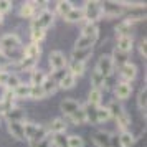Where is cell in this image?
Masks as SVG:
<instances>
[{
  "instance_id": "cell-33",
  "label": "cell",
  "mask_w": 147,
  "mask_h": 147,
  "mask_svg": "<svg viewBox=\"0 0 147 147\" xmlns=\"http://www.w3.org/2000/svg\"><path fill=\"white\" fill-rule=\"evenodd\" d=\"M119 146L121 147H132L134 146V136L129 132V131L121 132V136H119Z\"/></svg>"
},
{
  "instance_id": "cell-15",
  "label": "cell",
  "mask_w": 147,
  "mask_h": 147,
  "mask_svg": "<svg viewBox=\"0 0 147 147\" xmlns=\"http://www.w3.org/2000/svg\"><path fill=\"white\" fill-rule=\"evenodd\" d=\"M47 131L51 134H63L66 131V122H65V119H61V117H56V119H53L50 122V126H48Z\"/></svg>"
},
{
  "instance_id": "cell-5",
  "label": "cell",
  "mask_w": 147,
  "mask_h": 147,
  "mask_svg": "<svg viewBox=\"0 0 147 147\" xmlns=\"http://www.w3.org/2000/svg\"><path fill=\"white\" fill-rule=\"evenodd\" d=\"M96 69L99 71L104 78H109L111 74H113L114 71V61H113V56L111 55H102L99 58V61H98V66H96Z\"/></svg>"
},
{
  "instance_id": "cell-23",
  "label": "cell",
  "mask_w": 147,
  "mask_h": 147,
  "mask_svg": "<svg viewBox=\"0 0 147 147\" xmlns=\"http://www.w3.org/2000/svg\"><path fill=\"white\" fill-rule=\"evenodd\" d=\"M47 80V73H43L41 69H33L32 71V80H30V86H41L43 81Z\"/></svg>"
},
{
  "instance_id": "cell-11",
  "label": "cell",
  "mask_w": 147,
  "mask_h": 147,
  "mask_svg": "<svg viewBox=\"0 0 147 147\" xmlns=\"http://www.w3.org/2000/svg\"><path fill=\"white\" fill-rule=\"evenodd\" d=\"M122 13V5L116 3V2H106L102 5V15L106 17H117Z\"/></svg>"
},
{
  "instance_id": "cell-25",
  "label": "cell",
  "mask_w": 147,
  "mask_h": 147,
  "mask_svg": "<svg viewBox=\"0 0 147 147\" xmlns=\"http://www.w3.org/2000/svg\"><path fill=\"white\" fill-rule=\"evenodd\" d=\"M30 89H32L30 84H23V83H20V86H17L13 89V96L15 98H20V99L30 98Z\"/></svg>"
},
{
  "instance_id": "cell-28",
  "label": "cell",
  "mask_w": 147,
  "mask_h": 147,
  "mask_svg": "<svg viewBox=\"0 0 147 147\" xmlns=\"http://www.w3.org/2000/svg\"><path fill=\"white\" fill-rule=\"evenodd\" d=\"M81 35H83V36H89V38L98 40V35H99V32H98V27H96L94 23H86V25L83 27Z\"/></svg>"
},
{
  "instance_id": "cell-44",
  "label": "cell",
  "mask_w": 147,
  "mask_h": 147,
  "mask_svg": "<svg viewBox=\"0 0 147 147\" xmlns=\"http://www.w3.org/2000/svg\"><path fill=\"white\" fill-rule=\"evenodd\" d=\"M10 8H12V2H8V0H0V15L7 13Z\"/></svg>"
},
{
  "instance_id": "cell-13",
  "label": "cell",
  "mask_w": 147,
  "mask_h": 147,
  "mask_svg": "<svg viewBox=\"0 0 147 147\" xmlns=\"http://www.w3.org/2000/svg\"><path fill=\"white\" fill-rule=\"evenodd\" d=\"M60 107H61V111L69 117V116H71L73 113H76L81 106H80V102H78V101H74V99H65V101H61Z\"/></svg>"
},
{
  "instance_id": "cell-21",
  "label": "cell",
  "mask_w": 147,
  "mask_h": 147,
  "mask_svg": "<svg viewBox=\"0 0 147 147\" xmlns=\"http://www.w3.org/2000/svg\"><path fill=\"white\" fill-rule=\"evenodd\" d=\"M65 20L69 22V23H76V22L84 20V15H83V8H71V12L65 17Z\"/></svg>"
},
{
  "instance_id": "cell-40",
  "label": "cell",
  "mask_w": 147,
  "mask_h": 147,
  "mask_svg": "<svg viewBox=\"0 0 147 147\" xmlns=\"http://www.w3.org/2000/svg\"><path fill=\"white\" fill-rule=\"evenodd\" d=\"M30 98H33V99H43V98H47V94H45V91H43L41 86H32V89H30Z\"/></svg>"
},
{
  "instance_id": "cell-6",
  "label": "cell",
  "mask_w": 147,
  "mask_h": 147,
  "mask_svg": "<svg viewBox=\"0 0 147 147\" xmlns=\"http://www.w3.org/2000/svg\"><path fill=\"white\" fill-rule=\"evenodd\" d=\"M66 65H68V60L61 51H51L50 53V66L53 68V71L63 69V68H66Z\"/></svg>"
},
{
  "instance_id": "cell-45",
  "label": "cell",
  "mask_w": 147,
  "mask_h": 147,
  "mask_svg": "<svg viewBox=\"0 0 147 147\" xmlns=\"http://www.w3.org/2000/svg\"><path fill=\"white\" fill-rule=\"evenodd\" d=\"M8 71L7 69H0V86H5V83L8 80Z\"/></svg>"
},
{
  "instance_id": "cell-24",
  "label": "cell",
  "mask_w": 147,
  "mask_h": 147,
  "mask_svg": "<svg viewBox=\"0 0 147 147\" xmlns=\"http://www.w3.org/2000/svg\"><path fill=\"white\" fill-rule=\"evenodd\" d=\"M36 61L33 58H27V56H22V60L18 61V68L23 69V71H33L35 66H36Z\"/></svg>"
},
{
  "instance_id": "cell-8",
  "label": "cell",
  "mask_w": 147,
  "mask_h": 147,
  "mask_svg": "<svg viewBox=\"0 0 147 147\" xmlns=\"http://www.w3.org/2000/svg\"><path fill=\"white\" fill-rule=\"evenodd\" d=\"M3 116H5V119H7V122H23L25 121V111L22 109V107H10L8 111H5L3 113Z\"/></svg>"
},
{
  "instance_id": "cell-41",
  "label": "cell",
  "mask_w": 147,
  "mask_h": 147,
  "mask_svg": "<svg viewBox=\"0 0 147 147\" xmlns=\"http://www.w3.org/2000/svg\"><path fill=\"white\" fill-rule=\"evenodd\" d=\"M116 121H117V126H119V129L122 131V132H124V131H127V127H129V124H131V117H129L126 113L122 114L121 117H117Z\"/></svg>"
},
{
  "instance_id": "cell-34",
  "label": "cell",
  "mask_w": 147,
  "mask_h": 147,
  "mask_svg": "<svg viewBox=\"0 0 147 147\" xmlns=\"http://www.w3.org/2000/svg\"><path fill=\"white\" fill-rule=\"evenodd\" d=\"M131 27H132V22H131V20H124L122 23H119V25L116 27V35H117L119 38H121V36H127Z\"/></svg>"
},
{
  "instance_id": "cell-27",
  "label": "cell",
  "mask_w": 147,
  "mask_h": 147,
  "mask_svg": "<svg viewBox=\"0 0 147 147\" xmlns=\"http://www.w3.org/2000/svg\"><path fill=\"white\" fill-rule=\"evenodd\" d=\"M68 71L73 74L74 78L76 76H81V74H84V63H80V61H73L69 63V66H68Z\"/></svg>"
},
{
  "instance_id": "cell-18",
  "label": "cell",
  "mask_w": 147,
  "mask_h": 147,
  "mask_svg": "<svg viewBox=\"0 0 147 147\" xmlns=\"http://www.w3.org/2000/svg\"><path fill=\"white\" fill-rule=\"evenodd\" d=\"M40 53H41V48H40L38 43H30V45L23 50V56L33 58V60H38V58H40Z\"/></svg>"
},
{
  "instance_id": "cell-29",
  "label": "cell",
  "mask_w": 147,
  "mask_h": 147,
  "mask_svg": "<svg viewBox=\"0 0 147 147\" xmlns=\"http://www.w3.org/2000/svg\"><path fill=\"white\" fill-rule=\"evenodd\" d=\"M101 99H102V96H101L99 89H91V91H89V98H88V104H89V106L99 107Z\"/></svg>"
},
{
  "instance_id": "cell-37",
  "label": "cell",
  "mask_w": 147,
  "mask_h": 147,
  "mask_svg": "<svg viewBox=\"0 0 147 147\" xmlns=\"http://www.w3.org/2000/svg\"><path fill=\"white\" fill-rule=\"evenodd\" d=\"M17 86H20V80H18V76L17 74H8V80L7 83H5V88H7L8 91H13Z\"/></svg>"
},
{
  "instance_id": "cell-7",
  "label": "cell",
  "mask_w": 147,
  "mask_h": 147,
  "mask_svg": "<svg viewBox=\"0 0 147 147\" xmlns=\"http://www.w3.org/2000/svg\"><path fill=\"white\" fill-rule=\"evenodd\" d=\"M119 73H121V78H122L124 83H131L137 76V68L132 63H124V65H121Z\"/></svg>"
},
{
  "instance_id": "cell-20",
  "label": "cell",
  "mask_w": 147,
  "mask_h": 147,
  "mask_svg": "<svg viewBox=\"0 0 147 147\" xmlns=\"http://www.w3.org/2000/svg\"><path fill=\"white\" fill-rule=\"evenodd\" d=\"M91 83H93V89H99L101 91V88L104 86V83H106V78L98 69H93V73H91Z\"/></svg>"
},
{
  "instance_id": "cell-26",
  "label": "cell",
  "mask_w": 147,
  "mask_h": 147,
  "mask_svg": "<svg viewBox=\"0 0 147 147\" xmlns=\"http://www.w3.org/2000/svg\"><path fill=\"white\" fill-rule=\"evenodd\" d=\"M111 119L107 107H96V124H104Z\"/></svg>"
},
{
  "instance_id": "cell-22",
  "label": "cell",
  "mask_w": 147,
  "mask_h": 147,
  "mask_svg": "<svg viewBox=\"0 0 147 147\" xmlns=\"http://www.w3.org/2000/svg\"><path fill=\"white\" fill-rule=\"evenodd\" d=\"M41 88H43V91H45V94H47V96H51V94L56 93V89H58V83L47 76V80L43 81Z\"/></svg>"
},
{
  "instance_id": "cell-38",
  "label": "cell",
  "mask_w": 147,
  "mask_h": 147,
  "mask_svg": "<svg viewBox=\"0 0 147 147\" xmlns=\"http://www.w3.org/2000/svg\"><path fill=\"white\" fill-rule=\"evenodd\" d=\"M45 30H41V28H32V32H30V35H32V43H40L43 38H45Z\"/></svg>"
},
{
  "instance_id": "cell-16",
  "label": "cell",
  "mask_w": 147,
  "mask_h": 147,
  "mask_svg": "<svg viewBox=\"0 0 147 147\" xmlns=\"http://www.w3.org/2000/svg\"><path fill=\"white\" fill-rule=\"evenodd\" d=\"M96 41L98 40L89 38V36H83V35H81L80 38L76 40V43H74V50H91Z\"/></svg>"
},
{
  "instance_id": "cell-32",
  "label": "cell",
  "mask_w": 147,
  "mask_h": 147,
  "mask_svg": "<svg viewBox=\"0 0 147 147\" xmlns=\"http://www.w3.org/2000/svg\"><path fill=\"white\" fill-rule=\"evenodd\" d=\"M69 121L73 122V124H84L86 122V113H84V107L81 106L76 113H73L69 116Z\"/></svg>"
},
{
  "instance_id": "cell-19",
  "label": "cell",
  "mask_w": 147,
  "mask_h": 147,
  "mask_svg": "<svg viewBox=\"0 0 147 147\" xmlns=\"http://www.w3.org/2000/svg\"><path fill=\"white\" fill-rule=\"evenodd\" d=\"M74 84H76V78H74L69 71H66V74H65L60 80V83H58V88H61V89H71Z\"/></svg>"
},
{
  "instance_id": "cell-47",
  "label": "cell",
  "mask_w": 147,
  "mask_h": 147,
  "mask_svg": "<svg viewBox=\"0 0 147 147\" xmlns=\"http://www.w3.org/2000/svg\"><path fill=\"white\" fill-rule=\"evenodd\" d=\"M7 65V56L0 53V69H3V66Z\"/></svg>"
},
{
  "instance_id": "cell-3",
  "label": "cell",
  "mask_w": 147,
  "mask_h": 147,
  "mask_svg": "<svg viewBox=\"0 0 147 147\" xmlns=\"http://www.w3.org/2000/svg\"><path fill=\"white\" fill-rule=\"evenodd\" d=\"M55 20V13L50 12V10H41L38 15L33 17V23H32V28H41L47 32V28H50L53 25Z\"/></svg>"
},
{
  "instance_id": "cell-17",
  "label": "cell",
  "mask_w": 147,
  "mask_h": 147,
  "mask_svg": "<svg viewBox=\"0 0 147 147\" xmlns=\"http://www.w3.org/2000/svg\"><path fill=\"white\" fill-rule=\"evenodd\" d=\"M35 10H36V2H27L20 8V17H23V18H33Z\"/></svg>"
},
{
  "instance_id": "cell-4",
  "label": "cell",
  "mask_w": 147,
  "mask_h": 147,
  "mask_svg": "<svg viewBox=\"0 0 147 147\" xmlns=\"http://www.w3.org/2000/svg\"><path fill=\"white\" fill-rule=\"evenodd\" d=\"M20 38L17 36L15 33H7L3 35L2 38H0V53L5 55L7 51H12V50H17V48H20Z\"/></svg>"
},
{
  "instance_id": "cell-1",
  "label": "cell",
  "mask_w": 147,
  "mask_h": 147,
  "mask_svg": "<svg viewBox=\"0 0 147 147\" xmlns=\"http://www.w3.org/2000/svg\"><path fill=\"white\" fill-rule=\"evenodd\" d=\"M23 134H25V139H28L30 142H38V140L48 137L47 127H43L41 124H35V122H25Z\"/></svg>"
},
{
  "instance_id": "cell-48",
  "label": "cell",
  "mask_w": 147,
  "mask_h": 147,
  "mask_svg": "<svg viewBox=\"0 0 147 147\" xmlns=\"http://www.w3.org/2000/svg\"><path fill=\"white\" fill-rule=\"evenodd\" d=\"M0 114H3V107H2V101H0Z\"/></svg>"
},
{
  "instance_id": "cell-42",
  "label": "cell",
  "mask_w": 147,
  "mask_h": 147,
  "mask_svg": "<svg viewBox=\"0 0 147 147\" xmlns=\"http://www.w3.org/2000/svg\"><path fill=\"white\" fill-rule=\"evenodd\" d=\"M137 106H139L140 111L146 113V106H147V102H146V88H144V89L139 93V96H137Z\"/></svg>"
},
{
  "instance_id": "cell-49",
  "label": "cell",
  "mask_w": 147,
  "mask_h": 147,
  "mask_svg": "<svg viewBox=\"0 0 147 147\" xmlns=\"http://www.w3.org/2000/svg\"><path fill=\"white\" fill-rule=\"evenodd\" d=\"M2 22H3V15H0V23H2Z\"/></svg>"
},
{
  "instance_id": "cell-31",
  "label": "cell",
  "mask_w": 147,
  "mask_h": 147,
  "mask_svg": "<svg viewBox=\"0 0 147 147\" xmlns=\"http://www.w3.org/2000/svg\"><path fill=\"white\" fill-rule=\"evenodd\" d=\"M107 111L111 114V117H114V119H117V117H121V116L124 114V109H122V106H121L117 101H113V102L107 106Z\"/></svg>"
},
{
  "instance_id": "cell-35",
  "label": "cell",
  "mask_w": 147,
  "mask_h": 147,
  "mask_svg": "<svg viewBox=\"0 0 147 147\" xmlns=\"http://www.w3.org/2000/svg\"><path fill=\"white\" fill-rule=\"evenodd\" d=\"M91 51H93V50H73V61L84 63V61L91 56Z\"/></svg>"
},
{
  "instance_id": "cell-9",
  "label": "cell",
  "mask_w": 147,
  "mask_h": 147,
  "mask_svg": "<svg viewBox=\"0 0 147 147\" xmlns=\"http://www.w3.org/2000/svg\"><path fill=\"white\" fill-rule=\"evenodd\" d=\"M93 142H94L96 147H111L113 137L107 132H104V131H98V132L93 136Z\"/></svg>"
},
{
  "instance_id": "cell-46",
  "label": "cell",
  "mask_w": 147,
  "mask_h": 147,
  "mask_svg": "<svg viewBox=\"0 0 147 147\" xmlns=\"http://www.w3.org/2000/svg\"><path fill=\"white\" fill-rule=\"evenodd\" d=\"M139 51H140V55H142L144 58L147 56V50H146V38H144V40L140 41V45H139Z\"/></svg>"
},
{
  "instance_id": "cell-30",
  "label": "cell",
  "mask_w": 147,
  "mask_h": 147,
  "mask_svg": "<svg viewBox=\"0 0 147 147\" xmlns=\"http://www.w3.org/2000/svg\"><path fill=\"white\" fill-rule=\"evenodd\" d=\"M71 8H73V3H71V2H68V0H61V2L56 3V12H58L63 18L71 12Z\"/></svg>"
},
{
  "instance_id": "cell-39",
  "label": "cell",
  "mask_w": 147,
  "mask_h": 147,
  "mask_svg": "<svg viewBox=\"0 0 147 147\" xmlns=\"http://www.w3.org/2000/svg\"><path fill=\"white\" fill-rule=\"evenodd\" d=\"M68 147H83L84 146V140L81 139L80 136H76V134H73V136H68Z\"/></svg>"
},
{
  "instance_id": "cell-10",
  "label": "cell",
  "mask_w": 147,
  "mask_h": 147,
  "mask_svg": "<svg viewBox=\"0 0 147 147\" xmlns=\"http://www.w3.org/2000/svg\"><path fill=\"white\" fill-rule=\"evenodd\" d=\"M132 47H134V40L131 35L121 36L119 40H117V45H116V51H119L121 55H126L132 50Z\"/></svg>"
},
{
  "instance_id": "cell-2",
  "label": "cell",
  "mask_w": 147,
  "mask_h": 147,
  "mask_svg": "<svg viewBox=\"0 0 147 147\" xmlns=\"http://www.w3.org/2000/svg\"><path fill=\"white\" fill-rule=\"evenodd\" d=\"M83 15L88 23H94L102 17V5L101 2H86V5L83 8Z\"/></svg>"
},
{
  "instance_id": "cell-43",
  "label": "cell",
  "mask_w": 147,
  "mask_h": 147,
  "mask_svg": "<svg viewBox=\"0 0 147 147\" xmlns=\"http://www.w3.org/2000/svg\"><path fill=\"white\" fill-rule=\"evenodd\" d=\"M30 147H51V139L45 137V139L38 140V142H30Z\"/></svg>"
},
{
  "instance_id": "cell-12",
  "label": "cell",
  "mask_w": 147,
  "mask_h": 147,
  "mask_svg": "<svg viewBox=\"0 0 147 147\" xmlns=\"http://www.w3.org/2000/svg\"><path fill=\"white\" fill-rule=\"evenodd\" d=\"M131 91H132V86H131L129 83L121 81L119 84L116 86V89H114V94H116L117 99H127V98L131 96Z\"/></svg>"
},
{
  "instance_id": "cell-14",
  "label": "cell",
  "mask_w": 147,
  "mask_h": 147,
  "mask_svg": "<svg viewBox=\"0 0 147 147\" xmlns=\"http://www.w3.org/2000/svg\"><path fill=\"white\" fill-rule=\"evenodd\" d=\"M8 132L12 137L17 140H23L25 134H23V122H8Z\"/></svg>"
},
{
  "instance_id": "cell-36",
  "label": "cell",
  "mask_w": 147,
  "mask_h": 147,
  "mask_svg": "<svg viewBox=\"0 0 147 147\" xmlns=\"http://www.w3.org/2000/svg\"><path fill=\"white\" fill-rule=\"evenodd\" d=\"M50 139H51V146L53 147H68V139L65 137V132L63 134H53Z\"/></svg>"
}]
</instances>
